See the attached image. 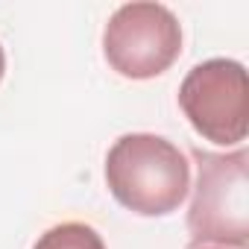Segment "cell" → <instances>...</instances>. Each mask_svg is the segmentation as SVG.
Here are the masks:
<instances>
[{
	"label": "cell",
	"instance_id": "obj_1",
	"mask_svg": "<svg viewBox=\"0 0 249 249\" xmlns=\"http://www.w3.org/2000/svg\"><path fill=\"white\" fill-rule=\"evenodd\" d=\"M106 185L111 196L138 217L179 211L191 191L185 153L153 132H126L106 153Z\"/></svg>",
	"mask_w": 249,
	"mask_h": 249
},
{
	"label": "cell",
	"instance_id": "obj_2",
	"mask_svg": "<svg viewBox=\"0 0 249 249\" xmlns=\"http://www.w3.org/2000/svg\"><path fill=\"white\" fill-rule=\"evenodd\" d=\"M196 185L188 208L191 246L246 249L249 243V156L243 147L231 153L194 150Z\"/></svg>",
	"mask_w": 249,
	"mask_h": 249
},
{
	"label": "cell",
	"instance_id": "obj_3",
	"mask_svg": "<svg viewBox=\"0 0 249 249\" xmlns=\"http://www.w3.org/2000/svg\"><path fill=\"white\" fill-rule=\"evenodd\" d=\"M103 56L126 79H153L182 56V24L164 3H123L103 30Z\"/></svg>",
	"mask_w": 249,
	"mask_h": 249
},
{
	"label": "cell",
	"instance_id": "obj_4",
	"mask_svg": "<svg viewBox=\"0 0 249 249\" xmlns=\"http://www.w3.org/2000/svg\"><path fill=\"white\" fill-rule=\"evenodd\" d=\"M179 108L194 132L217 147H243L249 132L246 68L234 59L194 65L179 85Z\"/></svg>",
	"mask_w": 249,
	"mask_h": 249
},
{
	"label": "cell",
	"instance_id": "obj_5",
	"mask_svg": "<svg viewBox=\"0 0 249 249\" xmlns=\"http://www.w3.org/2000/svg\"><path fill=\"white\" fill-rule=\"evenodd\" d=\"M33 249H106V243L94 226L68 220V223H56L44 234H38Z\"/></svg>",
	"mask_w": 249,
	"mask_h": 249
},
{
	"label": "cell",
	"instance_id": "obj_6",
	"mask_svg": "<svg viewBox=\"0 0 249 249\" xmlns=\"http://www.w3.org/2000/svg\"><path fill=\"white\" fill-rule=\"evenodd\" d=\"M3 73H6V53H3V44H0V82H3Z\"/></svg>",
	"mask_w": 249,
	"mask_h": 249
},
{
	"label": "cell",
	"instance_id": "obj_7",
	"mask_svg": "<svg viewBox=\"0 0 249 249\" xmlns=\"http://www.w3.org/2000/svg\"><path fill=\"white\" fill-rule=\"evenodd\" d=\"M196 249H223V246H196Z\"/></svg>",
	"mask_w": 249,
	"mask_h": 249
}]
</instances>
